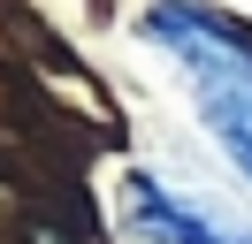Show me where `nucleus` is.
<instances>
[{"label":"nucleus","instance_id":"1","mask_svg":"<svg viewBox=\"0 0 252 244\" xmlns=\"http://www.w3.org/2000/svg\"><path fill=\"white\" fill-rule=\"evenodd\" d=\"M145 38L184 76L191 115L206 122V137L237 160V176H252V38L229 15L191 8V0H160L145 15Z\"/></svg>","mask_w":252,"mask_h":244},{"label":"nucleus","instance_id":"2","mask_svg":"<svg viewBox=\"0 0 252 244\" xmlns=\"http://www.w3.org/2000/svg\"><path fill=\"white\" fill-rule=\"evenodd\" d=\"M123 221L138 229L145 244H252L245 229H229V221H214L206 206L176 198L153 168H130V176H123Z\"/></svg>","mask_w":252,"mask_h":244}]
</instances>
